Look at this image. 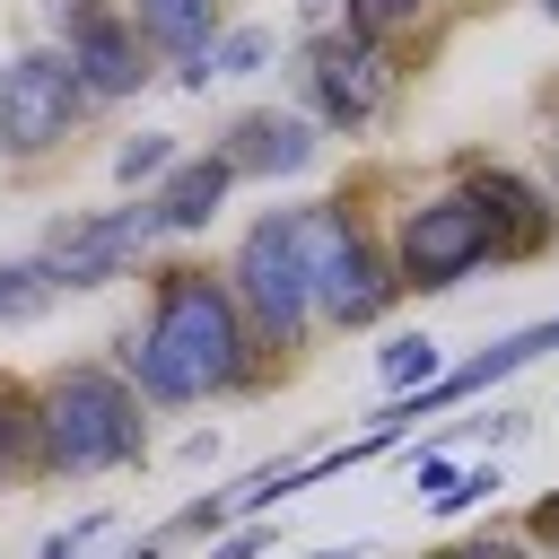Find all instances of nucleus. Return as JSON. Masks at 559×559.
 <instances>
[{"label":"nucleus","mask_w":559,"mask_h":559,"mask_svg":"<svg viewBox=\"0 0 559 559\" xmlns=\"http://www.w3.org/2000/svg\"><path fill=\"white\" fill-rule=\"evenodd\" d=\"M437 376H445V367H437V341H428V332H402V341L384 349V384L411 393V384H437Z\"/></svg>","instance_id":"17"},{"label":"nucleus","mask_w":559,"mask_h":559,"mask_svg":"<svg viewBox=\"0 0 559 559\" xmlns=\"http://www.w3.org/2000/svg\"><path fill=\"white\" fill-rule=\"evenodd\" d=\"M131 26H140V44L175 52L183 79H192V61L210 52V0H131Z\"/></svg>","instance_id":"13"},{"label":"nucleus","mask_w":559,"mask_h":559,"mask_svg":"<svg viewBox=\"0 0 559 559\" xmlns=\"http://www.w3.org/2000/svg\"><path fill=\"white\" fill-rule=\"evenodd\" d=\"M218 157H227V175H306L314 166V122H297V114H245Z\"/></svg>","instance_id":"11"},{"label":"nucleus","mask_w":559,"mask_h":559,"mask_svg":"<svg viewBox=\"0 0 559 559\" xmlns=\"http://www.w3.org/2000/svg\"><path fill=\"white\" fill-rule=\"evenodd\" d=\"M122 358H131L140 393L201 402V393H218V384L245 376V314H236V297L210 271H166L157 314H148V332H131Z\"/></svg>","instance_id":"1"},{"label":"nucleus","mask_w":559,"mask_h":559,"mask_svg":"<svg viewBox=\"0 0 559 559\" xmlns=\"http://www.w3.org/2000/svg\"><path fill=\"white\" fill-rule=\"evenodd\" d=\"M472 192V210H480V227H489V262H515V253H542L550 245V201L524 183V175H472L463 183Z\"/></svg>","instance_id":"9"},{"label":"nucleus","mask_w":559,"mask_h":559,"mask_svg":"<svg viewBox=\"0 0 559 559\" xmlns=\"http://www.w3.org/2000/svg\"><path fill=\"white\" fill-rule=\"evenodd\" d=\"M297 245H306V280H314V314L323 323H376L393 306V271L376 262V245L341 218V210H297Z\"/></svg>","instance_id":"4"},{"label":"nucleus","mask_w":559,"mask_h":559,"mask_svg":"<svg viewBox=\"0 0 559 559\" xmlns=\"http://www.w3.org/2000/svg\"><path fill=\"white\" fill-rule=\"evenodd\" d=\"M384 52L376 44H358V35H332V44H314V105H323V122H367L376 105H384Z\"/></svg>","instance_id":"10"},{"label":"nucleus","mask_w":559,"mask_h":559,"mask_svg":"<svg viewBox=\"0 0 559 559\" xmlns=\"http://www.w3.org/2000/svg\"><path fill=\"white\" fill-rule=\"evenodd\" d=\"M70 542H87V533H70ZM70 542H52V550H44V559H70Z\"/></svg>","instance_id":"21"},{"label":"nucleus","mask_w":559,"mask_h":559,"mask_svg":"<svg viewBox=\"0 0 559 559\" xmlns=\"http://www.w3.org/2000/svg\"><path fill=\"white\" fill-rule=\"evenodd\" d=\"M227 297H236V314H245V323H253L262 341H280V349H297V341H306V323H314V280H306L297 210L262 218V227H253V236L236 245Z\"/></svg>","instance_id":"3"},{"label":"nucleus","mask_w":559,"mask_h":559,"mask_svg":"<svg viewBox=\"0 0 559 559\" xmlns=\"http://www.w3.org/2000/svg\"><path fill=\"white\" fill-rule=\"evenodd\" d=\"M480 262H489V227H480L472 192H437L402 218V288H454Z\"/></svg>","instance_id":"6"},{"label":"nucleus","mask_w":559,"mask_h":559,"mask_svg":"<svg viewBox=\"0 0 559 559\" xmlns=\"http://www.w3.org/2000/svg\"><path fill=\"white\" fill-rule=\"evenodd\" d=\"M166 166H175V148H166V131H140V140H131V148L114 157V175H122V183H140V175H166Z\"/></svg>","instance_id":"19"},{"label":"nucleus","mask_w":559,"mask_h":559,"mask_svg":"<svg viewBox=\"0 0 559 559\" xmlns=\"http://www.w3.org/2000/svg\"><path fill=\"white\" fill-rule=\"evenodd\" d=\"M227 157H175L166 166V183H157V227H175V236H192V227H210L218 218V201H227Z\"/></svg>","instance_id":"12"},{"label":"nucleus","mask_w":559,"mask_h":559,"mask_svg":"<svg viewBox=\"0 0 559 559\" xmlns=\"http://www.w3.org/2000/svg\"><path fill=\"white\" fill-rule=\"evenodd\" d=\"M550 9H559V0H550Z\"/></svg>","instance_id":"22"},{"label":"nucleus","mask_w":559,"mask_h":559,"mask_svg":"<svg viewBox=\"0 0 559 559\" xmlns=\"http://www.w3.org/2000/svg\"><path fill=\"white\" fill-rule=\"evenodd\" d=\"M52 297H61V280L44 271V253L35 262H0V323H35Z\"/></svg>","instance_id":"15"},{"label":"nucleus","mask_w":559,"mask_h":559,"mask_svg":"<svg viewBox=\"0 0 559 559\" xmlns=\"http://www.w3.org/2000/svg\"><path fill=\"white\" fill-rule=\"evenodd\" d=\"M148 236H166L148 201H140V210H114V218H70V227L52 236V253H44V271H52L61 288H105V280H122V262H140Z\"/></svg>","instance_id":"8"},{"label":"nucleus","mask_w":559,"mask_h":559,"mask_svg":"<svg viewBox=\"0 0 559 559\" xmlns=\"http://www.w3.org/2000/svg\"><path fill=\"white\" fill-rule=\"evenodd\" d=\"M79 105H87V87L70 79L61 52L9 61V70H0V148H9V157H44L52 140H70Z\"/></svg>","instance_id":"5"},{"label":"nucleus","mask_w":559,"mask_h":559,"mask_svg":"<svg viewBox=\"0 0 559 559\" xmlns=\"http://www.w3.org/2000/svg\"><path fill=\"white\" fill-rule=\"evenodd\" d=\"M35 437H44V472H114L148 445L140 402L122 376L105 367H70L35 393Z\"/></svg>","instance_id":"2"},{"label":"nucleus","mask_w":559,"mask_h":559,"mask_svg":"<svg viewBox=\"0 0 559 559\" xmlns=\"http://www.w3.org/2000/svg\"><path fill=\"white\" fill-rule=\"evenodd\" d=\"M271 61V35L262 26H236V35H218L201 61H192V79H245V70H262Z\"/></svg>","instance_id":"16"},{"label":"nucleus","mask_w":559,"mask_h":559,"mask_svg":"<svg viewBox=\"0 0 559 559\" xmlns=\"http://www.w3.org/2000/svg\"><path fill=\"white\" fill-rule=\"evenodd\" d=\"M533 533H542V542H559V498H542V507H533Z\"/></svg>","instance_id":"20"},{"label":"nucleus","mask_w":559,"mask_h":559,"mask_svg":"<svg viewBox=\"0 0 559 559\" xmlns=\"http://www.w3.org/2000/svg\"><path fill=\"white\" fill-rule=\"evenodd\" d=\"M61 26H70V79L87 87V96H131L140 79H148V61H140V26L122 17V9H105V0H61Z\"/></svg>","instance_id":"7"},{"label":"nucleus","mask_w":559,"mask_h":559,"mask_svg":"<svg viewBox=\"0 0 559 559\" xmlns=\"http://www.w3.org/2000/svg\"><path fill=\"white\" fill-rule=\"evenodd\" d=\"M402 17H419V0H349V35H358V44H376V35H393Z\"/></svg>","instance_id":"18"},{"label":"nucleus","mask_w":559,"mask_h":559,"mask_svg":"<svg viewBox=\"0 0 559 559\" xmlns=\"http://www.w3.org/2000/svg\"><path fill=\"white\" fill-rule=\"evenodd\" d=\"M35 463H44V437H35V402H26V393L0 376V480H9V472H35Z\"/></svg>","instance_id":"14"}]
</instances>
